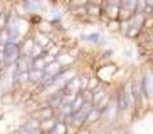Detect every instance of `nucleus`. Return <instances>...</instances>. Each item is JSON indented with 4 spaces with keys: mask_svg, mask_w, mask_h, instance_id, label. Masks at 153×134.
<instances>
[{
    "mask_svg": "<svg viewBox=\"0 0 153 134\" xmlns=\"http://www.w3.org/2000/svg\"><path fill=\"white\" fill-rule=\"evenodd\" d=\"M47 134H69V127L64 124L61 119H57L56 121V124L52 126V129H51Z\"/></svg>",
    "mask_w": 153,
    "mask_h": 134,
    "instance_id": "dca6fc26",
    "label": "nucleus"
},
{
    "mask_svg": "<svg viewBox=\"0 0 153 134\" xmlns=\"http://www.w3.org/2000/svg\"><path fill=\"white\" fill-rule=\"evenodd\" d=\"M82 104H84V99H82V96H81V94H76V96H74V99H72V102H71L72 112L79 111V109L82 107Z\"/></svg>",
    "mask_w": 153,
    "mask_h": 134,
    "instance_id": "6ab92c4d",
    "label": "nucleus"
},
{
    "mask_svg": "<svg viewBox=\"0 0 153 134\" xmlns=\"http://www.w3.org/2000/svg\"><path fill=\"white\" fill-rule=\"evenodd\" d=\"M0 12H2V10H0Z\"/></svg>",
    "mask_w": 153,
    "mask_h": 134,
    "instance_id": "473e14b6",
    "label": "nucleus"
},
{
    "mask_svg": "<svg viewBox=\"0 0 153 134\" xmlns=\"http://www.w3.org/2000/svg\"><path fill=\"white\" fill-rule=\"evenodd\" d=\"M56 62H57L59 66H62V67H71V66L76 64V59L72 57L66 49H61V52L56 55Z\"/></svg>",
    "mask_w": 153,
    "mask_h": 134,
    "instance_id": "1a4fd4ad",
    "label": "nucleus"
},
{
    "mask_svg": "<svg viewBox=\"0 0 153 134\" xmlns=\"http://www.w3.org/2000/svg\"><path fill=\"white\" fill-rule=\"evenodd\" d=\"M2 52H4V60H5V64H7V66L15 64V60H17L19 55H20L19 44H15V42H5Z\"/></svg>",
    "mask_w": 153,
    "mask_h": 134,
    "instance_id": "7ed1b4c3",
    "label": "nucleus"
},
{
    "mask_svg": "<svg viewBox=\"0 0 153 134\" xmlns=\"http://www.w3.org/2000/svg\"><path fill=\"white\" fill-rule=\"evenodd\" d=\"M120 2H121V0H106L104 4H109V5H116V7H120Z\"/></svg>",
    "mask_w": 153,
    "mask_h": 134,
    "instance_id": "cd10ccee",
    "label": "nucleus"
},
{
    "mask_svg": "<svg viewBox=\"0 0 153 134\" xmlns=\"http://www.w3.org/2000/svg\"><path fill=\"white\" fill-rule=\"evenodd\" d=\"M113 99H114V102H116V106H118V109H120V114H121V116H123V114H126V112H131L121 85H120V87L116 89V92L113 94Z\"/></svg>",
    "mask_w": 153,
    "mask_h": 134,
    "instance_id": "39448f33",
    "label": "nucleus"
},
{
    "mask_svg": "<svg viewBox=\"0 0 153 134\" xmlns=\"http://www.w3.org/2000/svg\"><path fill=\"white\" fill-rule=\"evenodd\" d=\"M34 134H45V133H41V131H37V133H34Z\"/></svg>",
    "mask_w": 153,
    "mask_h": 134,
    "instance_id": "2f4dec72",
    "label": "nucleus"
},
{
    "mask_svg": "<svg viewBox=\"0 0 153 134\" xmlns=\"http://www.w3.org/2000/svg\"><path fill=\"white\" fill-rule=\"evenodd\" d=\"M57 116V112H56V109H52L51 106H47V104H42L41 107H37L36 111H32L30 117H34V119L41 121V119H49V117H54Z\"/></svg>",
    "mask_w": 153,
    "mask_h": 134,
    "instance_id": "0eeeda50",
    "label": "nucleus"
},
{
    "mask_svg": "<svg viewBox=\"0 0 153 134\" xmlns=\"http://www.w3.org/2000/svg\"><path fill=\"white\" fill-rule=\"evenodd\" d=\"M59 117L57 116H54V117H49V119H41L39 121V131L41 133H49L51 129H52V126L56 124V121H57Z\"/></svg>",
    "mask_w": 153,
    "mask_h": 134,
    "instance_id": "ddd939ff",
    "label": "nucleus"
},
{
    "mask_svg": "<svg viewBox=\"0 0 153 134\" xmlns=\"http://www.w3.org/2000/svg\"><path fill=\"white\" fill-rule=\"evenodd\" d=\"M68 13L71 15V17L77 18L79 22H86V18H88L86 5H82V7H68Z\"/></svg>",
    "mask_w": 153,
    "mask_h": 134,
    "instance_id": "9d476101",
    "label": "nucleus"
},
{
    "mask_svg": "<svg viewBox=\"0 0 153 134\" xmlns=\"http://www.w3.org/2000/svg\"><path fill=\"white\" fill-rule=\"evenodd\" d=\"M42 76H44V71H37V69H29V84L32 85H39Z\"/></svg>",
    "mask_w": 153,
    "mask_h": 134,
    "instance_id": "4468645a",
    "label": "nucleus"
},
{
    "mask_svg": "<svg viewBox=\"0 0 153 134\" xmlns=\"http://www.w3.org/2000/svg\"><path fill=\"white\" fill-rule=\"evenodd\" d=\"M94 126H99V111L98 109H91L84 117V122H82V129H91Z\"/></svg>",
    "mask_w": 153,
    "mask_h": 134,
    "instance_id": "6e6552de",
    "label": "nucleus"
},
{
    "mask_svg": "<svg viewBox=\"0 0 153 134\" xmlns=\"http://www.w3.org/2000/svg\"><path fill=\"white\" fill-rule=\"evenodd\" d=\"M44 55V49L42 47H39V45H32V49H30V52H29V57L30 59H37V57H42Z\"/></svg>",
    "mask_w": 153,
    "mask_h": 134,
    "instance_id": "4be33fe9",
    "label": "nucleus"
},
{
    "mask_svg": "<svg viewBox=\"0 0 153 134\" xmlns=\"http://www.w3.org/2000/svg\"><path fill=\"white\" fill-rule=\"evenodd\" d=\"M94 134H108V127H103V126H101L99 129L94 131Z\"/></svg>",
    "mask_w": 153,
    "mask_h": 134,
    "instance_id": "bb28decb",
    "label": "nucleus"
},
{
    "mask_svg": "<svg viewBox=\"0 0 153 134\" xmlns=\"http://www.w3.org/2000/svg\"><path fill=\"white\" fill-rule=\"evenodd\" d=\"M88 4H94V5H103L104 0H88Z\"/></svg>",
    "mask_w": 153,
    "mask_h": 134,
    "instance_id": "c756f323",
    "label": "nucleus"
},
{
    "mask_svg": "<svg viewBox=\"0 0 153 134\" xmlns=\"http://www.w3.org/2000/svg\"><path fill=\"white\" fill-rule=\"evenodd\" d=\"M111 97H113V94H111V91H109V92L106 94V96H104V97L101 99V101H99V102L94 106V109H98V111L101 112V111L104 109V107H106V106L109 104V101H111Z\"/></svg>",
    "mask_w": 153,
    "mask_h": 134,
    "instance_id": "aec40b11",
    "label": "nucleus"
},
{
    "mask_svg": "<svg viewBox=\"0 0 153 134\" xmlns=\"http://www.w3.org/2000/svg\"><path fill=\"white\" fill-rule=\"evenodd\" d=\"M64 67L62 66H59L56 60H52V62H49V64H45V67H44V74H49V76H57L59 72L62 71Z\"/></svg>",
    "mask_w": 153,
    "mask_h": 134,
    "instance_id": "2eb2a0df",
    "label": "nucleus"
},
{
    "mask_svg": "<svg viewBox=\"0 0 153 134\" xmlns=\"http://www.w3.org/2000/svg\"><path fill=\"white\" fill-rule=\"evenodd\" d=\"M138 80H140V85H141V91H143V96L148 99V102L152 104V99H153V76H152L150 67H145L143 72H140Z\"/></svg>",
    "mask_w": 153,
    "mask_h": 134,
    "instance_id": "f257e3e1",
    "label": "nucleus"
},
{
    "mask_svg": "<svg viewBox=\"0 0 153 134\" xmlns=\"http://www.w3.org/2000/svg\"><path fill=\"white\" fill-rule=\"evenodd\" d=\"M116 71H118V66H116V64L108 62V64H104V66L98 67V71H96L94 76L99 79V82H101V84H106V85H108L109 82L113 80V77H114V74H116Z\"/></svg>",
    "mask_w": 153,
    "mask_h": 134,
    "instance_id": "f03ea898",
    "label": "nucleus"
},
{
    "mask_svg": "<svg viewBox=\"0 0 153 134\" xmlns=\"http://www.w3.org/2000/svg\"><path fill=\"white\" fill-rule=\"evenodd\" d=\"M99 84H101V82H99V79L96 76H88V84H86V89L93 91V89H96Z\"/></svg>",
    "mask_w": 153,
    "mask_h": 134,
    "instance_id": "5701e85b",
    "label": "nucleus"
},
{
    "mask_svg": "<svg viewBox=\"0 0 153 134\" xmlns=\"http://www.w3.org/2000/svg\"><path fill=\"white\" fill-rule=\"evenodd\" d=\"M34 27H36V30H37V32H42V34H49V35H54V30H56V27L52 25L49 20H44V18H41V20H39V22H37Z\"/></svg>",
    "mask_w": 153,
    "mask_h": 134,
    "instance_id": "9b49d317",
    "label": "nucleus"
},
{
    "mask_svg": "<svg viewBox=\"0 0 153 134\" xmlns=\"http://www.w3.org/2000/svg\"><path fill=\"white\" fill-rule=\"evenodd\" d=\"M22 127H24L25 131H29V133L34 134V133H37V131H39V121L34 119V117H29V119L24 122Z\"/></svg>",
    "mask_w": 153,
    "mask_h": 134,
    "instance_id": "f3484780",
    "label": "nucleus"
},
{
    "mask_svg": "<svg viewBox=\"0 0 153 134\" xmlns=\"http://www.w3.org/2000/svg\"><path fill=\"white\" fill-rule=\"evenodd\" d=\"M143 32H145V29L141 25H133V24H131V25L128 27V30H126L125 37L130 39V40H136V39H140V37L143 35Z\"/></svg>",
    "mask_w": 153,
    "mask_h": 134,
    "instance_id": "f8f14e48",
    "label": "nucleus"
},
{
    "mask_svg": "<svg viewBox=\"0 0 153 134\" xmlns=\"http://www.w3.org/2000/svg\"><path fill=\"white\" fill-rule=\"evenodd\" d=\"M45 62H44V57H37V59H32V66L30 69H37V71H44Z\"/></svg>",
    "mask_w": 153,
    "mask_h": 134,
    "instance_id": "b1692460",
    "label": "nucleus"
},
{
    "mask_svg": "<svg viewBox=\"0 0 153 134\" xmlns=\"http://www.w3.org/2000/svg\"><path fill=\"white\" fill-rule=\"evenodd\" d=\"M106 29H108V32H111V34H118L120 32V20L118 18H113V20H106Z\"/></svg>",
    "mask_w": 153,
    "mask_h": 134,
    "instance_id": "a211bd4d",
    "label": "nucleus"
},
{
    "mask_svg": "<svg viewBox=\"0 0 153 134\" xmlns=\"http://www.w3.org/2000/svg\"><path fill=\"white\" fill-rule=\"evenodd\" d=\"M81 40L88 42V44H93V45H101L103 47L106 44V37L103 34V29H99L98 32H93V34H81Z\"/></svg>",
    "mask_w": 153,
    "mask_h": 134,
    "instance_id": "423d86ee",
    "label": "nucleus"
},
{
    "mask_svg": "<svg viewBox=\"0 0 153 134\" xmlns=\"http://www.w3.org/2000/svg\"><path fill=\"white\" fill-rule=\"evenodd\" d=\"M0 62H5L4 60V52H0Z\"/></svg>",
    "mask_w": 153,
    "mask_h": 134,
    "instance_id": "7c9ffc66",
    "label": "nucleus"
},
{
    "mask_svg": "<svg viewBox=\"0 0 153 134\" xmlns=\"http://www.w3.org/2000/svg\"><path fill=\"white\" fill-rule=\"evenodd\" d=\"M32 39V42L36 45H39V47H42L44 49V52L51 47V44L54 42V35H49V34H42V32H37L34 30L32 34H29Z\"/></svg>",
    "mask_w": 153,
    "mask_h": 134,
    "instance_id": "20e7f679",
    "label": "nucleus"
},
{
    "mask_svg": "<svg viewBox=\"0 0 153 134\" xmlns=\"http://www.w3.org/2000/svg\"><path fill=\"white\" fill-rule=\"evenodd\" d=\"M120 7H123V9L135 13L136 12V0H121L120 2Z\"/></svg>",
    "mask_w": 153,
    "mask_h": 134,
    "instance_id": "412c9836",
    "label": "nucleus"
},
{
    "mask_svg": "<svg viewBox=\"0 0 153 134\" xmlns=\"http://www.w3.org/2000/svg\"><path fill=\"white\" fill-rule=\"evenodd\" d=\"M10 40V32L7 27H4V29H0V44H5V42H9Z\"/></svg>",
    "mask_w": 153,
    "mask_h": 134,
    "instance_id": "393cba45",
    "label": "nucleus"
},
{
    "mask_svg": "<svg viewBox=\"0 0 153 134\" xmlns=\"http://www.w3.org/2000/svg\"><path fill=\"white\" fill-rule=\"evenodd\" d=\"M113 55H114V49H106L103 54H101L99 59H101V60H108V59H111Z\"/></svg>",
    "mask_w": 153,
    "mask_h": 134,
    "instance_id": "a878e982",
    "label": "nucleus"
},
{
    "mask_svg": "<svg viewBox=\"0 0 153 134\" xmlns=\"http://www.w3.org/2000/svg\"><path fill=\"white\" fill-rule=\"evenodd\" d=\"M14 134H32V133H29V131H25V129H24V127H19V129L15 131Z\"/></svg>",
    "mask_w": 153,
    "mask_h": 134,
    "instance_id": "c85d7f7f",
    "label": "nucleus"
}]
</instances>
